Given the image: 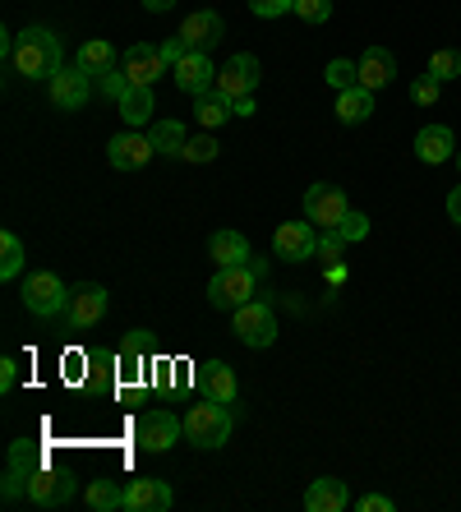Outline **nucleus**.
<instances>
[{
	"mask_svg": "<svg viewBox=\"0 0 461 512\" xmlns=\"http://www.w3.org/2000/svg\"><path fill=\"white\" fill-rule=\"evenodd\" d=\"M217 153H222V148H217V134H213V130H203L199 139L185 143V153H180V157H185V162H213Z\"/></svg>",
	"mask_w": 461,
	"mask_h": 512,
	"instance_id": "nucleus-33",
	"label": "nucleus"
},
{
	"mask_svg": "<svg viewBox=\"0 0 461 512\" xmlns=\"http://www.w3.org/2000/svg\"><path fill=\"white\" fill-rule=\"evenodd\" d=\"M74 494H79V480L70 476V471H56V466H42V471H33L28 476V503L33 508H70Z\"/></svg>",
	"mask_w": 461,
	"mask_h": 512,
	"instance_id": "nucleus-5",
	"label": "nucleus"
},
{
	"mask_svg": "<svg viewBox=\"0 0 461 512\" xmlns=\"http://www.w3.org/2000/svg\"><path fill=\"white\" fill-rule=\"evenodd\" d=\"M199 388H203V397H213V402H226V406L240 397L236 370H231L226 360H208V365H199Z\"/></svg>",
	"mask_w": 461,
	"mask_h": 512,
	"instance_id": "nucleus-19",
	"label": "nucleus"
},
{
	"mask_svg": "<svg viewBox=\"0 0 461 512\" xmlns=\"http://www.w3.org/2000/svg\"><path fill=\"white\" fill-rule=\"evenodd\" d=\"M125 508L130 512H171L176 508V489L157 476H139L125 485Z\"/></svg>",
	"mask_w": 461,
	"mask_h": 512,
	"instance_id": "nucleus-14",
	"label": "nucleus"
},
{
	"mask_svg": "<svg viewBox=\"0 0 461 512\" xmlns=\"http://www.w3.org/2000/svg\"><path fill=\"white\" fill-rule=\"evenodd\" d=\"M369 116H374V93H369L365 84L337 93V120H342V125H365Z\"/></svg>",
	"mask_w": 461,
	"mask_h": 512,
	"instance_id": "nucleus-23",
	"label": "nucleus"
},
{
	"mask_svg": "<svg viewBox=\"0 0 461 512\" xmlns=\"http://www.w3.org/2000/svg\"><path fill=\"white\" fill-rule=\"evenodd\" d=\"M323 79H328L337 93H346V88L360 84V60H332L328 70H323Z\"/></svg>",
	"mask_w": 461,
	"mask_h": 512,
	"instance_id": "nucleus-31",
	"label": "nucleus"
},
{
	"mask_svg": "<svg viewBox=\"0 0 461 512\" xmlns=\"http://www.w3.org/2000/svg\"><path fill=\"white\" fill-rule=\"evenodd\" d=\"M19 273H24V240L14 236V231H5V236H0V277L14 282Z\"/></svg>",
	"mask_w": 461,
	"mask_h": 512,
	"instance_id": "nucleus-28",
	"label": "nucleus"
},
{
	"mask_svg": "<svg viewBox=\"0 0 461 512\" xmlns=\"http://www.w3.org/2000/svg\"><path fill=\"white\" fill-rule=\"evenodd\" d=\"M226 439H231V406L213 402V397L190 406V416H185V443L190 448H222Z\"/></svg>",
	"mask_w": 461,
	"mask_h": 512,
	"instance_id": "nucleus-2",
	"label": "nucleus"
},
{
	"mask_svg": "<svg viewBox=\"0 0 461 512\" xmlns=\"http://www.w3.org/2000/svg\"><path fill=\"white\" fill-rule=\"evenodd\" d=\"M14 383H19V360L5 356L0 360V393H14Z\"/></svg>",
	"mask_w": 461,
	"mask_h": 512,
	"instance_id": "nucleus-41",
	"label": "nucleus"
},
{
	"mask_svg": "<svg viewBox=\"0 0 461 512\" xmlns=\"http://www.w3.org/2000/svg\"><path fill=\"white\" fill-rule=\"evenodd\" d=\"M24 305L28 314H37V319H56L60 310H65V296H70V286L60 282L56 273H47V268H37V273L24 277Z\"/></svg>",
	"mask_w": 461,
	"mask_h": 512,
	"instance_id": "nucleus-6",
	"label": "nucleus"
},
{
	"mask_svg": "<svg viewBox=\"0 0 461 512\" xmlns=\"http://www.w3.org/2000/svg\"><path fill=\"white\" fill-rule=\"evenodd\" d=\"M134 439L143 453H166V448H176V439H185V420H176L171 411H148L134 425Z\"/></svg>",
	"mask_w": 461,
	"mask_h": 512,
	"instance_id": "nucleus-10",
	"label": "nucleus"
},
{
	"mask_svg": "<svg viewBox=\"0 0 461 512\" xmlns=\"http://www.w3.org/2000/svg\"><path fill=\"white\" fill-rule=\"evenodd\" d=\"M120 70L130 74V84L139 88V84H148L153 88L157 79H162L171 65H166V56H162V47H148V42H134L125 56H120Z\"/></svg>",
	"mask_w": 461,
	"mask_h": 512,
	"instance_id": "nucleus-15",
	"label": "nucleus"
},
{
	"mask_svg": "<svg viewBox=\"0 0 461 512\" xmlns=\"http://www.w3.org/2000/svg\"><path fill=\"white\" fill-rule=\"evenodd\" d=\"M148 139H153L157 153L180 157V153H185V143H190V134H185V125H180V120H153V130H148Z\"/></svg>",
	"mask_w": 461,
	"mask_h": 512,
	"instance_id": "nucleus-26",
	"label": "nucleus"
},
{
	"mask_svg": "<svg viewBox=\"0 0 461 512\" xmlns=\"http://www.w3.org/2000/svg\"><path fill=\"white\" fill-rule=\"evenodd\" d=\"M448 217H452V222H457V227H461V185L448 194Z\"/></svg>",
	"mask_w": 461,
	"mask_h": 512,
	"instance_id": "nucleus-44",
	"label": "nucleus"
},
{
	"mask_svg": "<svg viewBox=\"0 0 461 512\" xmlns=\"http://www.w3.org/2000/svg\"><path fill=\"white\" fill-rule=\"evenodd\" d=\"M143 346H148V337H143V333H130V337H125V346H120V360H125V374H130V370H139V365H143Z\"/></svg>",
	"mask_w": 461,
	"mask_h": 512,
	"instance_id": "nucleus-38",
	"label": "nucleus"
},
{
	"mask_svg": "<svg viewBox=\"0 0 461 512\" xmlns=\"http://www.w3.org/2000/svg\"><path fill=\"white\" fill-rule=\"evenodd\" d=\"M305 508L309 512H342V508H351V489H346V480L323 476L305 489Z\"/></svg>",
	"mask_w": 461,
	"mask_h": 512,
	"instance_id": "nucleus-20",
	"label": "nucleus"
},
{
	"mask_svg": "<svg viewBox=\"0 0 461 512\" xmlns=\"http://www.w3.org/2000/svg\"><path fill=\"white\" fill-rule=\"evenodd\" d=\"M392 79H397V56H392L388 47H369L365 56H360V84H365L369 93H379Z\"/></svg>",
	"mask_w": 461,
	"mask_h": 512,
	"instance_id": "nucleus-21",
	"label": "nucleus"
},
{
	"mask_svg": "<svg viewBox=\"0 0 461 512\" xmlns=\"http://www.w3.org/2000/svg\"><path fill=\"white\" fill-rule=\"evenodd\" d=\"M314 250H319V231H314V222H286V227H277V236H272V254L286 263H305L314 259Z\"/></svg>",
	"mask_w": 461,
	"mask_h": 512,
	"instance_id": "nucleus-11",
	"label": "nucleus"
},
{
	"mask_svg": "<svg viewBox=\"0 0 461 512\" xmlns=\"http://www.w3.org/2000/svg\"><path fill=\"white\" fill-rule=\"evenodd\" d=\"M337 236H342L346 245H355V240H365V236H369V217H365V213H355V208H351V213L342 217V227H337Z\"/></svg>",
	"mask_w": 461,
	"mask_h": 512,
	"instance_id": "nucleus-34",
	"label": "nucleus"
},
{
	"mask_svg": "<svg viewBox=\"0 0 461 512\" xmlns=\"http://www.w3.org/2000/svg\"><path fill=\"white\" fill-rule=\"evenodd\" d=\"M47 466V448L33 439H14L10 443V471H24V476H33V471H42Z\"/></svg>",
	"mask_w": 461,
	"mask_h": 512,
	"instance_id": "nucleus-27",
	"label": "nucleus"
},
{
	"mask_svg": "<svg viewBox=\"0 0 461 512\" xmlns=\"http://www.w3.org/2000/svg\"><path fill=\"white\" fill-rule=\"evenodd\" d=\"M342 250H346V240L337 236V231H323L319 236V250H314V259H323L332 268V263H342Z\"/></svg>",
	"mask_w": 461,
	"mask_h": 512,
	"instance_id": "nucleus-36",
	"label": "nucleus"
},
{
	"mask_svg": "<svg viewBox=\"0 0 461 512\" xmlns=\"http://www.w3.org/2000/svg\"><path fill=\"white\" fill-rule=\"evenodd\" d=\"M153 111H157V97H153V88H148V84L130 88V93L120 97V116H125V125H130V130L148 125V120H153Z\"/></svg>",
	"mask_w": 461,
	"mask_h": 512,
	"instance_id": "nucleus-24",
	"label": "nucleus"
},
{
	"mask_svg": "<svg viewBox=\"0 0 461 512\" xmlns=\"http://www.w3.org/2000/svg\"><path fill=\"white\" fill-rule=\"evenodd\" d=\"M10 65H14V74H24L28 84H42V79L51 84V79L65 70L60 37L51 33V28H28V33H19V47H14Z\"/></svg>",
	"mask_w": 461,
	"mask_h": 512,
	"instance_id": "nucleus-1",
	"label": "nucleus"
},
{
	"mask_svg": "<svg viewBox=\"0 0 461 512\" xmlns=\"http://www.w3.org/2000/svg\"><path fill=\"white\" fill-rule=\"evenodd\" d=\"M162 56H166V65H176V60L190 56V51H185V42H180V37H171V42H162Z\"/></svg>",
	"mask_w": 461,
	"mask_h": 512,
	"instance_id": "nucleus-43",
	"label": "nucleus"
},
{
	"mask_svg": "<svg viewBox=\"0 0 461 512\" xmlns=\"http://www.w3.org/2000/svg\"><path fill=\"white\" fill-rule=\"evenodd\" d=\"M415 157H420L425 167L448 162V157H457V134H452L448 125H425V130L415 134Z\"/></svg>",
	"mask_w": 461,
	"mask_h": 512,
	"instance_id": "nucleus-18",
	"label": "nucleus"
},
{
	"mask_svg": "<svg viewBox=\"0 0 461 512\" xmlns=\"http://www.w3.org/2000/svg\"><path fill=\"white\" fill-rule=\"evenodd\" d=\"M429 74H434L438 84L457 79L461 74V51H434V56H429Z\"/></svg>",
	"mask_w": 461,
	"mask_h": 512,
	"instance_id": "nucleus-32",
	"label": "nucleus"
},
{
	"mask_svg": "<svg viewBox=\"0 0 461 512\" xmlns=\"http://www.w3.org/2000/svg\"><path fill=\"white\" fill-rule=\"evenodd\" d=\"M346 213H351V203H346L342 185H323V180H319V185H309V190H305V217L319 231H337Z\"/></svg>",
	"mask_w": 461,
	"mask_h": 512,
	"instance_id": "nucleus-8",
	"label": "nucleus"
},
{
	"mask_svg": "<svg viewBox=\"0 0 461 512\" xmlns=\"http://www.w3.org/2000/svg\"><path fill=\"white\" fill-rule=\"evenodd\" d=\"M438 93H443V84H438L434 74H420V79L411 84V102H420V107H434Z\"/></svg>",
	"mask_w": 461,
	"mask_h": 512,
	"instance_id": "nucleus-35",
	"label": "nucleus"
},
{
	"mask_svg": "<svg viewBox=\"0 0 461 512\" xmlns=\"http://www.w3.org/2000/svg\"><path fill=\"white\" fill-rule=\"evenodd\" d=\"M236 337L245 346H254V351H263V346L277 342V314H272L268 300H249V305H240L236 310Z\"/></svg>",
	"mask_w": 461,
	"mask_h": 512,
	"instance_id": "nucleus-9",
	"label": "nucleus"
},
{
	"mask_svg": "<svg viewBox=\"0 0 461 512\" xmlns=\"http://www.w3.org/2000/svg\"><path fill=\"white\" fill-rule=\"evenodd\" d=\"M153 157H157L153 139H148V134H139V130H125V134H116V139L107 143V162L116 171H143Z\"/></svg>",
	"mask_w": 461,
	"mask_h": 512,
	"instance_id": "nucleus-12",
	"label": "nucleus"
},
{
	"mask_svg": "<svg viewBox=\"0 0 461 512\" xmlns=\"http://www.w3.org/2000/svg\"><path fill=\"white\" fill-rule=\"evenodd\" d=\"M194 116H199L203 130H217V125L231 116V107H226L217 93H203V97H194Z\"/></svg>",
	"mask_w": 461,
	"mask_h": 512,
	"instance_id": "nucleus-30",
	"label": "nucleus"
},
{
	"mask_svg": "<svg viewBox=\"0 0 461 512\" xmlns=\"http://www.w3.org/2000/svg\"><path fill=\"white\" fill-rule=\"evenodd\" d=\"M208 254H213L217 268H236V263L254 259V254H249V240L240 236V231H231V227H222V231L208 236Z\"/></svg>",
	"mask_w": 461,
	"mask_h": 512,
	"instance_id": "nucleus-22",
	"label": "nucleus"
},
{
	"mask_svg": "<svg viewBox=\"0 0 461 512\" xmlns=\"http://www.w3.org/2000/svg\"><path fill=\"white\" fill-rule=\"evenodd\" d=\"M296 14L305 24H328L332 19V0H296Z\"/></svg>",
	"mask_w": 461,
	"mask_h": 512,
	"instance_id": "nucleus-37",
	"label": "nucleus"
},
{
	"mask_svg": "<svg viewBox=\"0 0 461 512\" xmlns=\"http://www.w3.org/2000/svg\"><path fill=\"white\" fill-rule=\"evenodd\" d=\"M259 56H249V51H240L226 70H217V84H213V93L222 97L226 107H236L240 97H254V88H259Z\"/></svg>",
	"mask_w": 461,
	"mask_h": 512,
	"instance_id": "nucleus-7",
	"label": "nucleus"
},
{
	"mask_svg": "<svg viewBox=\"0 0 461 512\" xmlns=\"http://www.w3.org/2000/svg\"><path fill=\"white\" fill-rule=\"evenodd\" d=\"M88 508H97V512H111V508H125V489H116V480H93L88 485Z\"/></svg>",
	"mask_w": 461,
	"mask_h": 512,
	"instance_id": "nucleus-29",
	"label": "nucleus"
},
{
	"mask_svg": "<svg viewBox=\"0 0 461 512\" xmlns=\"http://www.w3.org/2000/svg\"><path fill=\"white\" fill-rule=\"evenodd\" d=\"M74 65H83L93 79H102L107 70H116V47H111L107 37H93V42L79 47V60H74Z\"/></svg>",
	"mask_w": 461,
	"mask_h": 512,
	"instance_id": "nucleus-25",
	"label": "nucleus"
},
{
	"mask_svg": "<svg viewBox=\"0 0 461 512\" xmlns=\"http://www.w3.org/2000/svg\"><path fill=\"white\" fill-rule=\"evenodd\" d=\"M97 84H102V93H107V97H116V102H120V97H125V93H130V74H125V70H120V65H116V70H107V74H102V79H97Z\"/></svg>",
	"mask_w": 461,
	"mask_h": 512,
	"instance_id": "nucleus-39",
	"label": "nucleus"
},
{
	"mask_svg": "<svg viewBox=\"0 0 461 512\" xmlns=\"http://www.w3.org/2000/svg\"><path fill=\"white\" fill-rule=\"evenodd\" d=\"M88 97H93V74L83 70V65H70V70H60L51 79V102L60 111H79Z\"/></svg>",
	"mask_w": 461,
	"mask_h": 512,
	"instance_id": "nucleus-17",
	"label": "nucleus"
},
{
	"mask_svg": "<svg viewBox=\"0 0 461 512\" xmlns=\"http://www.w3.org/2000/svg\"><path fill=\"white\" fill-rule=\"evenodd\" d=\"M457 171H461V148H457Z\"/></svg>",
	"mask_w": 461,
	"mask_h": 512,
	"instance_id": "nucleus-47",
	"label": "nucleus"
},
{
	"mask_svg": "<svg viewBox=\"0 0 461 512\" xmlns=\"http://www.w3.org/2000/svg\"><path fill=\"white\" fill-rule=\"evenodd\" d=\"M226 24H222V14L217 10H194L185 24H180V42H185V51H213L217 42H222Z\"/></svg>",
	"mask_w": 461,
	"mask_h": 512,
	"instance_id": "nucleus-16",
	"label": "nucleus"
},
{
	"mask_svg": "<svg viewBox=\"0 0 461 512\" xmlns=\"http://www.w3.org/2000/svg\"><path fill=\"white\" fill-rule=\"evenodd\" d=\"M143 5H148V10H153V14H162V10H171L176 0H143Z\"/></svg>",
	"mask_w": 461,
	"mask_h": 512,
	"instance_id": "nucleus-46",
	"label": "nucleus"
},
{
	"mask_svg": "<svg viewBox=\"0 0 461 512\" xmlns=\"http://www.w3.org/2000/svg\"><path fill=\"white\" fill-rule=\"evenodd\" d=\"M254 282H259V273H254L249 263H236V268H217L213 282H208V300H213V310H231V314H236L240 305H249V296H254Z\"/></svg>",
	"mask_w": 461,
	"mask_h": 512,
	"instance_id": "nucleus-4",
	"label": "nucleus"
},
{
	"mask_svg": "<svg viewBox=\"0 0 461 512\" xmlns=\"http://www.w3.org/2000/svg\"><path fill=\"white\" fill-rule=\"evenodd\" d=\"M107 305H111L107 286L79 282V286H70V296H65V310H60V319H65V328H70V333H88V328H97V323H102Z\"/></svg>",
	"mask_w": 461,
	"mask_h": 512,
	"instance_id": "nucleus-3",
	"label": "nucleus"
},
{
	"mask_svg": "<svg viewBox=\"0 0 461 512\" xmlns=\"http://www.w3.org/2000/svg\"><path fill=\"white\" fill-rule=\"evenodd\" d=\"M231 116H254V97H240L236 107H231Z\"/></svg>",
	"mask_w": 461,
	"mask_h": 512,
	"instance_id": "nucleus-45",
	"label": "nucleus"
},
{
	"mask_svg": "<svg viewBox=\"0 0 461 512\" xmlns=\"http://www.w3.org/2000/svg\"><path fill=\"white\" fill-rule=\"evenodd\" d=\"M171 70H176L171 74L176 88L180 93H190V97L213 93V84H217V70H213V56H208V51H190V56H180Z\"/></svg>",
	"mask_w": 461,
	"mask_h": 512,
	"instance_id": "nucleus-13",
	"label": "nucleus"
},
{
	"mask_svg": "<svg viewBox=\"0 0 461 512\" xmlns=\"http://www.w3.org/2000/svg\"><path fill=\"white\" fill-rule=\"evenodd\" d=\"M286 10H296V0H249V14L259 19H282Z\"/></svg>",
	"mask_w": 461,
	"mask_h": 512,
	"instance_id": "nucleus-40",
	"label": "nucleus"
},
{
	"mask_svg": "<svg viewBox=\"0 0 461 512\" xmlns=\"http://www.w3.org/2000/svg\"><path fill=\"white\" fill-rule=\"evenodd\" d=\"M355 508H360V512H392V508H397V503H392L388 494H365V499L355 503Z\"/></svg>",
	"mask_w": 461,
	"mask_h": 512,
	"instance_id": "nucleus-42",
	"label": "nucleus"
}]
</instances>
